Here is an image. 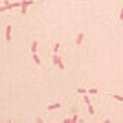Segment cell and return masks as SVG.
<instances>
[{"instance_id": "ba28073f", "label": "cell", "mask_w": 123, "mask_h": 123, "mask_svg": "<svg viewBox=\"0 0 123 123\" xmlns=\"http://www.w3.org/2000/svg\"><path fill=\"white\" fill-rule=\"evenodd\" d=\"M83 39H85V35H83V33H79V35H77V39H75V44H81Z\"/></svg>"}, {"instance_id": "277c9868", "label": "cell", "mask_w": 123, "mask_h": 123, "mask_svg": "<svg viewBox=\"0 0 123 123\" xmlns=\"http://www.w3.org/2000/svg\"><path fill=\"white\" fill-rule=\"evenodd\" d=\"M30 6H31V0H22V6H20V7H22V13H26Z\"/></svg>"}, {"instance_id": "3957f363", "label": "cell", "mask_w": 123, "mask_h": 123, "mask_svg": "<svg viewBox=\"0 0 123 123\" xmlns=\"http://www.w3.org/2000/svg\"><path fill=\"white\" fill-rule=\"evenodd\" d=\"M11 31H13V28H11V24L6 26V41H11Z\"/></svg>"}, {"instance_id": "8fae6325", "label": "cell", "mask_w": 123, "mask_h": 123, "mask_svg": "<svg viewBox=\"0 0 123 123\" xmlns=\"http://www.w3.org/2000/svg\"><path fill=\"white\" fill-rule=\"evenodd\" d=\"M110 98H112V99H118V101H123L121 96H110Z\"/></svg>"}, {"instance_id": "7c38bea8", "label": "cell", "mask_w": 123, "mask_h": 123, "mask_svg": "<svg viewBox=\"0 0 123 123\" xmlns=\"http://www.w3.org/2000/svg\"><path fill=\"white\" fill-rule=\"evenodd\" d=\"M119 20L123 22V7H121V11H119Z\"/></svg>"}, {"instance_id": "9c48e42d", "label": "cell", "mask_w": 123, "mask_h": 123, "mask_svg": "<svg viewBox=\"0 0 123 123\" xmlns=\"http://www.w3.org/2000/svg\"><path fill=\"white\" fill-rule=\"evenodd\" d=\"M83 101L86 103V105H90V103H92V101H90V98H88V94H85V96H83Z\"/></svg>"}, {"instance_id": "4fadbf2b", "label": "cell", "mask_w": 123, "mask_h": 123, "mask_svg": "<svg viewBox=\"0 0 123 123\" xmlns=\"http://www.w3.org/2000/svg\"><path fill=\"white\" fill-rule=\"evenodd\" d=\"M6 2H11V0H2V4H6Z\"/></svg>"}, {"instance_id": "6da1fadb", "label": "cell", "mask_w": 123, "mask_h": 123, "mask_svg": "<svg viewBox=\"0 0 123 123\" xmlns=\"http://www.w3.org/2000/svg\"><path fill=\"white\" fill-rule=\"evenodd\" d=\"M15 6H22V2H13V4H9V2H6L4 6H2V11H7V9H13Z\"/></svg>"}, {"instance_id": "8992f818", "label": "cell", "mask_w": 123, "mask_h": 123, "mask_svg": "<svg viewBox=\"0 0 123 123\" xmlns=\"http://www.w3.org/2000/svg\"><path fill=\"white\" fill-rule=\"evenodd\" d=\"M31 55H33V61H35V64H37V66H41V57L37 55V53H31Z\"/></svg>"}, {"instance_id": "7a4b0ae2", "label": "cell", "mask_w": 123, "mask_h": 123, "mask_svg": "<svg viewBox=\"0 0 123 123\" xmlns=\"http://www.w3.org/2000/svg\"><path fill=\"white\" fill-rule=\"evenodd\" d=\"M53 64L59 66V70H64V64H62V61L59 59V55H53Z\"/></svg>"}, {"instance_id": "30bf717a", "label": "cell", "mask_w": 123, "mask_h": 123, "mask_svg": "<svg viewBox=\"0 0 123 123\" xmlns=\"http://www.w3.org/2000/svg\"><path fill=\"white\" fill-rule=\"evenodd\" d=\"M77 94H81V96H85V94H86V90H85V88H77Z\"/></svg>"}, {"instance_id": "52a82bcc", "label": "cell", "mask_w": 123, "mask_h": 123, "mask_svg": "<svg viewBox=\"0 0 123 123\" xmlns=\"http://www.w3.org/2000/svg\"><path fill=\"white\" fill-rule=\"evenodd\" d=\"M37 48H39V44L33 41V42H31V53H37Z\"/></svg>"}, {"instance_id": "5b68a950", "label": "cell", "mask_w": 123, "mask_h": 123, "mask_svg": "<svg viewBox=\"0 0 123 123\" xmlns=\"http://www.w3.org/2000/svg\"><path fill=\"white\" fill-rule=\"evenodd\" d=\"M57 108H61V103H51V105L46 107V110L50 112V110H57Z\"/></svg>"}]
</instances>
